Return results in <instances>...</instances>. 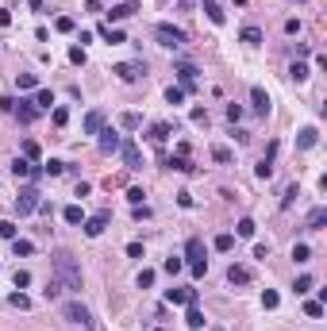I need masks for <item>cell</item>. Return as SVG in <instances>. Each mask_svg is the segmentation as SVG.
<instances>
[{
  "mask_svg": "<svg viewBox=\"0 0 327 331\" xmlns=\"http://www.w3.org/2000/svg\"><path fill=\"white\" fill-rule=\"evenodd\" d=\"M120 127L123 131H139V127H143V116H139V112H123L120 116Z\"/></svg>",
  "mask_w": 327,
  "mask_h": 331,
  "instance_id": "cell-25",
  "label": "cell"
},
{
  "mask_svg": "<svg viewBox=\"0 0 327 331\" xmlns=\"http://www.w3.org/2000/svg\"><path fill=\"white\" fill-rule=\"evenodd\" d=\"M150 285H154V270H143L139 273V289H150Z\"/></svg>",
  "mask_w": 327,
  "mask_h": 331,
  "instance_id": "cell-48",
  "label": "cell"
},
{
  "mask_svg": "<svg viewBox=\"0 0 327 331\" xmlns=\"http://www.w3.org/2000/svg\"><path fill=\"white\" fill-rule=\"evenodd\" d=\"M54 273H58V281L69 293H81V266L69 251H54Z\"/></svg>",
  "mask_w": 327,
  "mask_h": 331,
  "instance_id": "cell-1",
  "label": "cell"
},
{
  "mask_svg": "<svg viewBox=\"0 0 327 331\" xmlns=\"http://www.w3.org/2000/svg\"><path fill=\"white\" fill-rule=\"evenodd\" d=\"M304 316H308V320H319V316H323V300H308V305H304Z\"/></svg>",
  "mask_w": 327,
  "mask_h": 331,
  "instance_id": "cell-33",
  "label": "cell"
},
{
  "mask_svg": "<svg viewBox=\"0 0 327 331\" xmlns=\"http://www.w3.org/2000/svg\"><path fill=\"white\" fill-rule=\"evenodd\" d=\"M212 331H224V327H212Z\"/></svg>",
  "mask_w": 327,
  "mask_h": 331,
  "instance_id": "cell-59",
  "label": "cell"
},
{
  "mask_svg": "<svg viewBox=\"0 0 327 331\" xmlns=\"http://www.w3.org/2000/svg\"><path fill=\"white\" fill-rule=\"evenodd\" d=\"M281 305V296L274 293V289H266V293H262V308H277Z\"/></svg>",
  "mask_w": 327,
  "mask_h": 331,
  "instance_id": "cell-39",
  "label": "cell"
},
{
  "mask_svg": "<svg viewBox=\"0 0 327 331\" xmlns=\"http://www.w3.org/2000/svg\"><path fill=\"white\" fill-rule=\"evenodd\" d=\"M204 16L212 19V23H224V19H227V16H224V8H220L215 0H204Z\"/></svg>",
  "mask_w": 327,
  "mask_h": 331,
  "instance_id": "cell-27",
  "label": "cell"
},
{
  "mask_svg": "<svg viewBox=\"0 0 327 331\" xmlns=\"http://www.w3.org/2000/svg\"><path fill=\"white\" fill-rule=\"evenodd\" d=\"M127 254L131 258H143V243H127Z\"/></svg>",
  "mask_w": 327,
  "mask_h": 331,
  "instance_id": "cell-56",
  "label": "cell"
},
{
  "mask_svg": "<svg viewBox=\"0 0 327 331\" xmlns=\"http://www.w3.org/2000/svg\"><path fill=\"white\" fill-rule=\"evenodd\" d=\"M170 305H197V289H166Z\"/></svg>",
  "mask_w": 327,
  "mask_h": 331,
  "instance_id": "cell-11",
  "label": "cell"
},
{
  "mask_svg": "<svg viewBox=\"0 0 327 331\" xmlns=\"http://www.w3.org/2000/svg\"><path fill=\"white\" fill-rule=\"evenodd\" d=\"M250 104H254V112H258V116H269V93L254 85V89H250Z\"/></svg>",
  "mask_w": 327,
  "mask_h": 331,
  "instance_id": "cell-14",
  "label": "cell"
},
{
  "mask_svg": "<svg viewBox=\"0 0 327 331\" xmlns=\"http://www.w3.org/2000/svg\"><path fill=\"white\" fill-rule=\"evenodd\" d=\"M293 258H296V262H308V258H312L308 243H296V246H293Z\"/></svg>",
  "mask_w": 327,
  "mask_h": 331,
  "instance_id": "cell-42",
  "label": "cell"
},
{
  "mask_svg": "<svg viewBox=\"0 0 327 331\" xmlns=\"http://www.w3.org/2000/svg\"><path fill=\"white\" fill-rule=\"evenodd\" d=\"M54 27H58L62 35H69V31H73V19H69V16H58V23H54Z\"/></svg>",
  "mask_w": 327,
  "mask_h": 331,
  "instance_id": "cell-50",
  "label": "cell"
},
{
  "mask_svg": "<svg viewBox=\"0 0 327 331\" xmlns=\"http://www.w3.org/2000/svg\"><path fill=\"white\" fill-rule=\"evenodd\" d=\"M316 139H319V131H316V127H304L301 135H296V147H301V150H312V147H316Z\"/></svg>",
  "mask_w": 327,
  "mask_h": 331,
  "instance_id": "cell-19",
  "label": "cell"
},
{
  "mask_svg": "<svg viewBox=\"0 0 327 331\" xmlns=\"http://www.w3.org/2000/svg\"><path fill=\"white\" fill-rule=\"evenodd\" d=\"M43 174H50V177H62V174H66V162L50 158V162H43Z\"/></svg>",
  "mask_w": 327,
  "mask_h": 331,
  "instance_id": "cell-30",
  "label": "cell"
},
{
  "mask_svg": "<svg viewBox=\"0 0 327 331\" xmlns=\"http://www.w3.org/2000/svg\"><path fill=\"white\" fill-rule=\"evenodd\" d=\"M62 219H66V224H85V212H81V204H66V212H62Z\"/></svg>",
  "mask_w": 327,
  "mask_h": 331,
  "instance_id": "cell-20",
  "label": "cell"
},
{
  "mask_svg": "<svg viewBox=\"0 0 327 331\" xmlns=\"http://www.w3.org/2000/svg\"><path fill=\"white\" fill-rule=\"evenodd\" d=\"M23 158H31V162H35V158H39V143L27 139V143H23Z\"/></svg>",
  "mask_w": 327,
  "mask_h": 331,
  "instance_id": "cell-51",
  "label": "cell"
},
{
  "mask_svg": "<svg viewBox=\"0 0 327 331\" xmlns=\"http://www.w3.org/2000/svg\"><path fill=\"white\" fill-rule=\"evenodd\" d=\"M16 85H19V89H39V77H35V73H19Z\"/></svg>",
  "mask_w": 327,
  "mask_h": 331,
  "instance_id": "cell-38",
  "label": "cell"
},
{
  "mask_svg": "<svg viewBox=\"0 0 327 331\" xmlns=\"http://www.w3.org/2000/svg\"><path fill=\"white\" fill-rule=\"evenodd\" d=\"M116 73H120V81H139V77H147V62H120Z\"/></svg>",
  "mask_w": 327,
  "mask_h": 331,
  "instance_id": "cell-7",
  "label": "cell"
},
{
  "mask_svg": "<svg viewBox=\"0 0 327 331\" xmlns=\"http://www.w3.org/2000/svg\"><path fill=\"white\" fill-rule=\"evenodd\" d=\"M185 258H189L193 278H204V273H208V262H204V243H200V239H189V243H185Z\"/></svg>",
  "mask_w": 327,
  "mask_h": 331,
  "instance_id": "cell-5",
  "label": "cell"
},
{
  "mask_svg": "<svg viewBox=\"0 0 327 331\" xmlns=\"http://www.w3.org/2000/svg\"><path fill=\"white\" fill-rule=\"evenodd\" d=\"M50 120L58 123V127H66V120H69V108H62V104H58V108L50 112Z\"/></svg>",
  "mask_w": 327,
  "mask_h": 331,
  "instance_id": "cell-41",
  "label": "cell"
},
{
  "mask_svg": "<svg viewBox=\"0 0 327 331\" xmlns=\"http://www.w3.org/2000/svg\"><path fill=\"white\" fill-rule=\"evenodd\" d=\"M12 254H16V258H27V254H35V243L31 239H12Z\"/></svg>",
  "mask_w": 327,
  "mask_h": 331,
  "instance_id": "cell-22",
  "label": "cell"
},
{
  "mask_svg": "<svg viewBox=\"0 0 327 331\" xmlns=\"http://www.w3.org/2000/svg\"><path fill=\"white\" fill-rule=\"evenodd\" d=\"M235 231H239V239H250V235H254V231H258V224H254V219H250V216H242Z\"/></svg>",
  "mask_w": 327,
  "mask_h": 331,
  "instance_id": "cell-29",
  "label": "cell"
},
{
  "mask_svg": "<svg viewBox=\"0 0 327 331\" xmlns=\"http://www.w3.org/2000/svg\"><path fill=\"white\" fill-rule=\"evenodd\" d=\"M215 251H220V254L235 251V235H215Z\"/></svg>",
  "mask_w": 327,
  "mask_h": 331,
  "instance_id": "cell-34",
  "label": "cell"
},
{
  "mask_svg": "<svg viewBox=\"0 0 327 331\" xmlns=\"http://www.w3.org/2000/svg\"><path fill=\"white\" fill-rule=\"evenodd\" d=\"M227 120L239 123V120H242V108H239V104H227Z\"/></svg>",
  "mask_w": 327,
  "mask_h": 331,
  "instance_id": "cell-52",
  "label": "cell"
},
{
  "mask_svg": "<svg viewBox=\"0 0 327 331\" xmlns=\"http://www.w3.org/2000/svg\"><path fill=\"white\" fill-rule=\"evenodd\" d=\"M154 39H158V46H166V50H181V46L189 43V35H185L181 27H173V23H158Z\"/></svg>",
  "mask_w": 327,
  "mask_h": 331,
  "instance_id": "cell-2",
  "label": "cell"
},
{
  "mask_svg": "<svg viewBox=\"0 0 327 331\" xmlns=\"http://www.w3.org/2000/svg\"><path fill=\"white\" fill-rule=\"evenodd\" d=\"M296 197H301V189H296V185H289V189H285V197H281V208H289Z\"/></svg>",
  "mask_w": 327,
  "mask_h": 331,
  "instance_id": "cell-43",
  "label": "cell"
},
{
  "mask_svg": "<svg viewBox=\"0 0 327 331\" xmlns=\"http://www.w3.org/2000/svg\"><path fill=\"white\" fill-rule=\"evenodd\" d=\"M189 120H193V123H208V112H204V108H193Z\"/></svg>",
  "mask_w": 327,
  "mask_h": 331,
  "instance_id": "cell-53",
  "label": "cell"
},
{
  "mask_svg": "<svg viewBox=\"0 0 327 331\" xmlns=\"http://www.w3.org/2000/svg\"><path fill=\"white\" fill-rule=\"evenodd\" d=\"M69 62H73V66H85V46H73V50H69Z\"/></svg>",
  "mask_w": 327,
  "mask_h": 331,
  "instance_id": "cell-46",
  "label": "cell"
},
{
  "mask_svg": "<svg viewBox=\"0 0 327 331\" xmlns=\"http://www.w3.org/2000/svg\"><path fill=\"white\" fill-rule=\"evenodd\" d=\"M12 174H16V177H39L43 170H39L31 158H16V162H12Z\"/></svg>",
  "mask_w": 327,
  "mask_h": 331,
  "instance_id": "cell-15",
  "label": "cell"
},
{
  "mask_svg": "<svg viewBox=\"0 0 327 331\" xmlns=\"http://www.w3.org/2000/svg\"><path fill=\"white\" fill-rule=\"evenodd\" d=\"M239 39L254 46V43H262V31H258V27H242V31H239Z\"/></svg>",
  "mask_w": 327,
  "mask_h": 331,
  "instance_id": "cell-31",
  "label": "cell"
},
{
  "mask_svg": "<svg viewBox=\"0 0 327 331\" xmlns=\"http://www.w3.org/2000/svg\"><path fill=\"white\" fill-rule=\"evenodd\" d=\"M227 281H231V285H247L250 270H247V266H231V270H227Z\"/></svg>",
  "mask_w": 327,
  "mask_h": 331,
  "instance_id": "cell-23",
  "label": "cell"
},
{
  "mask_svg": "<svg viewBox=\"0 0 327 331\" xmlns=\"http://www.w3.org/2000/svg\"><path fill=\"white\" fill-rule=\"evenodd\" d=\"M104 120H108V116H104L100 108H93V112H89L85 120H81V127H85V135H100V131H104Z\"/></svg>",
  "mask_w": 327,
  "mask_h": 331,
  "instance_id": "cell-9",
  "label": "cell"
},
{
  "mask_svg": "<svg viewBox=\"0 0 327 331\" xmlns=\"http://www.w3.org/2000/svg\"><path fill=\"white\" fill-rule=\"evenodd\" d=\"M12 112L19 116V123H35V116H39V108H35V100H19Z\"/></svg>",
  "mask_w": 327,
  "mask_h": 331,
  "instance_id": "cell-16",
  "label": "cell"
},
{
  "mask_svg": "<svg viewBox=\"0 0 327 331\" xmlns=\"http://www.w3.org/2000/svg\"><path fill=\"white\" fill-rule=\"evenodd\" d=\"M50 104H54V93L50 89H39V93H35V108H39V112H50Z\"/></svg>",
  "mask_w": 327,
  "mask_h": 331,
  "instance_id": "cell-24",
  "label": "cell"
},
{
  "mask_svg": "<svg viewBox=\"0 0 327 331\" xmlns=\"http://www.w3.org/2000/svg\"><path fill=\"white\" fill-rule=\"evenodd\" d=\"M120 135H116V131L112 127H108V131H100V154H120Z\"/></svg>",
  "mask_w": 327,
  "mask_h": 331,
  "instance_id": "cell-13",
  "label": "cell"
},
{
  "mask_svg": "<svg viewBox=\"0 0 327 331\" xmlns=\"http://www.w3.org/2000/svg\"><path fill=\"white\" fill-rule=\"evenodd\" d=\"M323 224H327V208H312L308 212V231H319Z\"/></svg>",
  "mask_w": 327,
  "mask_h": 331,
  "instance_id": "cell-26",
  "label": "cell"
},
{
  "mask_svg": "<svg viewBox=\"0 0 327 331\" xmlns=\"http://www.w3.org/2000/svg\"><path fill=\"white\" fill-rule=\"evenodd\" d=\"M120 158H123V166H131V170L143 166V150H139L135 143H120Z\"/></svg>",
  "mask_w": 327,
  "mask_h": 331,
  "instance_id": "cell-10",
  "label": "cell"
},
{
  "mask_svg": "<svg viewBox=\"0 0 327 331\" xmlns=\"http://www.w3.org/2000/svg\"><path fill=\"white\" fill-rule=\"evenodd\" d=\"M0 239H16V224H12V219L0 224Z\"/></svg>",
  "mask_w": 327,
  "mask_h": 331,
  "instance_id": "cell-47",
  "label": "cell"
},
{
  "mask_svg": "<svg viewBox=\"0 0 327 331\" xmlns=\"http://www.w3.org/2000/svg\"><path fill=\"white\" fill-rule=\"evenodd\" d=\"M289 77L293 81H308V66H304V62H293V66H289Z\"/></svg>",
  "mask_w": 327,
  "mask_h": 331,
  "instance_id": "cell-32",
  "label": "cell"
},
{
  "mask_svg": "<svg viewBox=\"0 0 327 331\" xmlns=\"http://www.w3.org/2000/svg\"><path fill=\"white\" fill-rule=\"evenodd\" d=\"M166 100H170V104H181V100H185V89H181V85H170V89H166Z\"/></svg>",
  "mask_w": 327,
  "mask_h": 331,
  "instance_id": "cell-37",
  "label": "cell"
},
{
  "mask_svg": "<svg viewBox=\"0 0 327 331\" xmlns=\"http://www.w3.org/2000/svg\"><path fill=\"white\" fill-rule=\"evenodd\" d=\"M39 204H43V192L35 185H23L16 197V216H31V212H39Z\"/></svg>",
  "mask_w": 327,
  "mask_h": 331,
  "instance_id": "cell-4",
  "label": "cell"
},
{
  "mask_svg": "<svg viewBox=\"0 0 327 331\" xmlns=\"http://www.w3.org/2000/svg\"><path fill=\"white\" fill-rule=\"evenodd\" d=\"M185 308H189V312H185V323H189V331H200V327H204V312H200L197 305H185Z\"/></svg>",
  "mask_w": 327,
  "mask_h": 331,
  "instance_id": "cell-18",
  "label": "cell"
},
{
  "mask_svg": "<svg viewBox=\"0 0 327 331\" xmlns=\"http://www.w3.org/2000/svg\"><path fill=\"white\" fill-rule=\"evenodd\" d=\"M143 197H147L143 189H127V201H131V204H143Z\"/></svg>",
  "mask_w": 327,
  "mask_h": 331,
  "instance_id": "cell-54",
  "label": "cell"
},
{
  "mask_svg": "<svg viewBox=\"0 0 327 331\" xmlns=\"http://www.w3.org/2000/svg\"><path fill=\"white\" fill-rule=\"evenodd\" d=\"M96 31H100V39H104V43H127V39H123V31H120V27H112V23H100V27H96Z\"/></svg>",
  "mask_w": 327,
  "mask_h": 331,
  "instance_id": "cell-17",
  "label": "cell"
},
{
  "mask_svg": "<svg viewBox=\"0 0 327 331\" xmlns=\"http://www.w3.org/2000/svg\"><path fill=\"white\" fill-rule=\"evenodd\" d=\"M135 8H139V0H123V4H116V8H108L104 16H108V23H120V19L135 16Z\"/></svg>",
  "mask_w": 327,
  "mask_h": 331,
  "instance_id": "cell-8",
  "label": "cell"
},
{
  "mask_svg": "<svg viewBox=\"0 0 327 331\" xmlns=\"http://www.w3.org/2000/svg\"><path fill=\"white\" fill-rule=\"evenodd\" d=\"M162 270H166V273H181V270H185V258H166Z\"/></svg>",
  "mask_w": 327,
  "mask_h": 331,
  "instance_id": "cell-40",
  "label": "cell"
},
{
  "mask_svg": "<svg viewBox=\"0 0 327 331\" xmlns=\"http://www.w3.org/2000/svg\"><path fill=\"white\" fill-rule=\"evenodd\" d=\"M8 305H12V308H31V300H27L23 293H12V296H8Z\"/></svg>",
  "mask_w": 327,
  "mask_h": 331,
  "instance_id": "cell-44",
  "label": "cell"
},
{
  "mask_svg": "<svg viewBox=\"0 0 327 331\" xmlns=\"http://www.w3.org/2000/svg\"><path fill=\"white\" fill-rule=\"evenodd\" d=\"M177 204L181 208H193V192H177Z\"/></svg>",
  "mask_w": 327,
  "mask_h": 331,
  "instance_id": "cell-55",
  "label": "cell"
},
{
  "mask_svg": "<svg viewBox=\"0 0 327 331\" xmlns=\"http://www.w3.org/2000/svg\"><path fill=\"white\" fill-rule=\"evenodd\" d=\"M62 316H66L69 323H77V327H85V331H93L96 327V320H93V312H89L81 300H66L62 305Z\"/></svg>",
  "mask_w": 327,
  "mask_h": 331,
  "instance_id": "cell-3",
  "label": "cell"
},
{
  "mask_svg": "<svg viewBox=\"0 0 327 331\" xmlns=\"http://www.w3.org/2000/svg\"><path fill=\"white\" fill-rule=\"evenodd\" d=\"M212 158H215V162H231V150H227V147H212Z\"/></svg>",
  "mask_w": 327,
  "mask_h": 331,
  "instance_id": "cell-49",
  "label": "cell"
},
{
  "mask_svg": "<svg viewBox=\"0 0 327 331\" xmlns=\"http://www.w3.org/2000/svg\"><path fill=\"white\" fill-rule=\"evenodd\" d=\"M170 135H173L170 123H150V143H166Z\"/></svg>",
  "mask_w": 327,
  "mask_h": 331,
  "instance_id": "cell-21",
  "label": "cell"
},
{
  "mask_svg": "<svg viewBox=\"0 0 327 331\" xmlns=\"http://www.w3.org/2000/svg\"><path fill=\"white\" fill-rule=\"evenodd\" d=\"M108 224H112V212H96V216H89L81 227H85V235H89V239H100Z\"/></svg>",
  "mask_w": 327,
  "mask_h": 331,
  "instance_id": "cell-6",
  "label": "cell"
},
{
  "mask_svg": "<svg viewBox=\"0 0 327 331\" xmlns=\"http://www.w3.org/2000/svg\"><path fill=\"white\" fill-rule=\"evenodd\" d=\"M27 4H31V8H43V0H27Z\"/></svg>",
  "mask_w": 327,
  "mask_h": 331,
  "instance_id": "cell-57",
  "label": "cell"
},
{
  "mask_svg": "<svg viewBox=\"0 0 327 331\" xmlns=\"http://www.w3.org/2000/svg\"><path fill=\"white\" fill-rule=\"evenodd\" d=\"M12 281H16V289H27V285H31V273H27V270H16V278H12Z\"/></svg>",
  "mask_w": 327,
  "mask_h": 331,
  "instance_id": "cell-45",
  "label": "cell"
},
{
  "mask_svg": "<svg viewBox=\"0 0 327 331\" xmlns=\"http://www.w3.org/2000/svg\"><path fill=\"white\" fill-rule=\"evenodd\" d=\"M197 66H193V62H177V77H181V89H193L197 85Z\"/></svg>",
  "mask_w": 327,
  "mask_h": 331,
  "instance_id": "cell-12",
  "label": "cell"
},
{
  "mask_svg": "<svg viewBox=\"0 0 327 331\" xmlns=\"http://www.w3.org/2000/svg\"><path fill=\"white\" fill-rule=\"evenodd\" d=\"M177 4H181V8H193V0H177Z\"/></svg>",
  "mask_w": 327,
  "mask_h": 331,
  "instance_id": "cell-58",
  "label": "cell"
},
{
  "mask_svg": "<svg viewBox=\"0 0 327 331\" xmlns=\"http://www.w3.org/2000/svg\"><path fill=\"white\" fill-rule=\"evenodd\" d=\"M62 289H66V285H62V281H58V278H54V281H50V285H46V289H43V296H46V300H58V296H62Z\"/></svg>",
  "mask_w": 327,
  "mask_h": 331,
  "instance_id": "cell-36",
  "label": "cell"
},
{
  "mask_svg": "<svg viewBox=\"0 0 327 331\" xmlns=\"http://www.w3.org/2000/svg\"><path fill=\"white\" fill-rule=\"evenodd\" d=\"M166 166H170V170H181V174H193V170H197V166H193L189 158H181V154H173Z\"/></svg>",
  "mask_w": 327,
  "mask_h": 331,
  "instance_id": "cell-28",
  "label": "cell"
},
{
  "mask_svg": "<svg viewBox=\"0 0 327 331\" xmlns=\"http://www.w3.org/2000/svg\"><path fill=\"white\" fill-rule=\"evenodd\" d=\"M312 285H316V281L304 273V278H296V285H293V289H296V296H308V293H312Z\"/></svg>",
  "mask_w": 327,
  "mask_h": 331,
  "instance_id": "cell-35",
  "label": "cell"
}]
</instances>
